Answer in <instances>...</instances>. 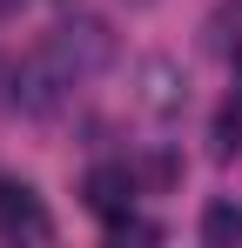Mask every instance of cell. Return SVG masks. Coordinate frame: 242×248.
Wrapping results in <instances>:
<instances>
[{"label":"cell","instance_id":"7","mask_svg":"<svg viewBox=\"0 0 242 248\" xmlns=\"http://www.w3.org/2000/svg\"><path fill=\"white\" fill-rule=\"evenodd\" d=\"M236 94H242V41H236Z\"/></svg>","mask_w":242,"mask_h":248},{"label":"cell","instance_id":"3","mask_svg":"<svg viewBox=\"0 0 242 248\" xmlns=\"http://www.w3.org/2000/svg\"><path fill=\"white\" fill-rule=\"evenodd\" d=\"M141 108H148L155 121H175V114L189 108V74H182L168 54H148V61H141Z\"/></svg>","mask_w":242,"mask_h":248},{"label":"cell","instance_id":"6","mask_svg":"<svg viewBox=\"0 0 242 248\" xmlns=\"http://www.w3.org/2000/svg\"><path fill=\"white\" fill-rule=\"evenodd\" d=\"M215 155H222V161L242 155V108H222V114H215Z\"/></svg>","mask_w":242,"mask_h":248},{"label":"cell","instance_id":"5","mask_svg":"<svg viewBox=\"0 0 242 248\" xmlns=\"http://www.w3.org/2000/svg\"><path fill=\"white\" fill-rule=\"evenodd\" d=\"M202 242L208 248H236L242 242V202H208L202 208Z\"/></svg>","mask_w":242,"mask_h":248},{"label":"cell","instance_id":"2","mask_svg":"<svg viewBox=\"0 0 242 248\" xmlns=\"http://www.w3.org/2000/svg\"><path fill=\"white\" fill-rule=\"evenodd\" d=\"M0 242H54V221L27 181H0Z\"/></svg>","mask_w":242,"mask_h":248},{"label":"cell","instance_id":"4","mask_svg":"<svg viewBox=\"0 0 242 248\" xmlns=\"http://www.w3.org/2000/svg\"><path fill=\"white\" fill-rule=\"evenodd\" d=\"M81 195H87V208H94L101 221H121V215L135 208V174H128V168H115V161H101L87 181H81Z\"/></svg>","mask_w":242,"mask_h":248},{"label":"cell","instance_id":"1","mask_svg":"<svg viewBox=\"0 0 242 248\" xmlns=\"http://www.w3.org/2000/svg\"><path fill=\"white\" fill-rule=\"evenodd\" d=\"M115 61V34L101 27V20H61L47 41H40V54L20 67V81H14V101L27 108V114H47L68 87L94 81L101 67Z\"/></svg>","mask_w":242,"mask_h":248}]
</instances>
